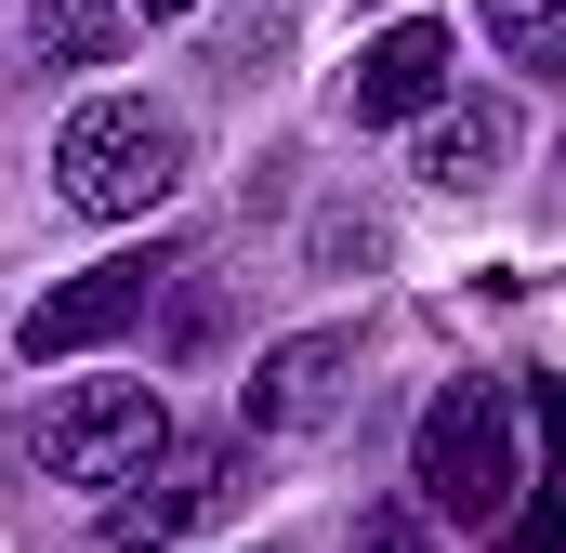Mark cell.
Wrapping results in <instances>:
<instances>
[{"instance_id": "obj_7", "label": "cell", "mask_w": 566, "mask_h": 553, "mask_svg": "<svg viewBox=\"0 0 566 553\" xmlns=\"http://www.w3.org/2000/svg\"><path fill=\"white\" fill-rule=\"evenodd\" d=\"M343 369H356V330H290V343H264V356H251L238 421H251V435H303V421H329Z\"/></svg>"}, {"instance_id": "obj_4", "label": "cell", "mask_w": 566, "mask_h": 553, "mask_svg": "<svg viewBox=\"0 0 566 553\" xmlns=\"http://www.w3.org/2000/svg\"><path fill=\"white\" fill-rule=\"evenodd\" d=\"M171 276H185L171 251H106V264H80L66 290H40V303L13 316V343H27V356H93V343H119V330H133Z\"/></svg>"}, {"instance_id": "obj_12", "label": "cell", "mask_w": 566, "mask_h": 553, "mask_svg": "<svg viewBox=\"0 0 566 553\" xmlns=\"http://www.w3.org/2000/svg\"><path fill=\"white\" fill-rule=\"evenodd\" d=\"M133 13H145V27H171V13H198V0H133Z\"/></svg>"}, {"instance_id": "obj_11", "label": "cell", "mask_w": 566, "mask_h": 553, "mask_svg": "<svg viewBox=\"0 0 566 553\" xmlns=\"http://www.w3.org/2000/svg\"><path fill=\"white\" fill-rule=\"evenodd\" d=\"M356 553H422V528H409V514H369V528H356Z\"/></svg>"}, {"instance_id": "obj_10", "label": "cell", "mask_w": 566, "mask_h": 553, "mask_svg": "<svg viewBox=\"0 0 566 553\" xmlns=\"http://www.w3.org/2000/svg\"><path fill=\"white\" fill-rule=\"evenodd\" d=\"M474 13H488V40H501L514 66H554L566 53V0H474Z\"/></svg>"}, {"instance_id": "obj_9", "label": "cell", "mask_w": 566, "mask_h": 553, "mask_svg": "<svg viewBox=\"0 0 566 553\" xmlns=\"http://www.w3.org/2000/svg\"><path fill=\"white\" fill-rule=\"evenodd\" d=\"M40 66H106L119 53V0H40Z\"/></svg>"}, {"instance_id": "obj_2", "label": "cell", "mask_w": 566, "mask_h": 553, "mask_svg": "<svg viewBox=\"0 0 566 553\" xmlns=\"http://www.w3.org/2000/svg\"><path fill=\"white\" fill-rule=\"evenodd\" d=\"M514 383H448L409 435V501L448 514V528H501L514 514V488H527V461H514Z\"/></svg>"}, {"instance_id": "obj_5", "label": "cell", "mask_w": 566, "mask_h": 553, "mask_svg": "<svg viewBox=\"0 0 566 553\" xmlns=\"http://www.w3.org/2000/svg\"><path fill=\"white\" fill-rule=\"evenodd\" d=\"M238 448H158L133 474V501H106V553H158V541H185V528H211L224 501H238Z\"/></svg>"}, {"instance_id": "obj_6", "label": "cell", "mask_w": 566, "mask_h": 553, "mask_svg": "<svg viewBox=\"0 0 566 553\" xmlns=\"http://www.w3.org/2000/svg\"><path fill=\"white\" fill-rule=\"evenodd\" d=\"M448 80H461L448 27H434V13H409V27H382V40L356 53V80H343V119H356V133H382V119H434V106H448Z\"/></svg>"}, {"instance_id": "obj_8", "label": "cell", "mask_w": 566, "mask_h": 553, "mask_svg": "<svg viewBox=\"0 0 566 553\" xmlns=\"http://www.w3.org/2000/svg\"><path fill=\"white\" fill-rule=\"evenodd\" d=\"M501 158H514V106H501V93H461V106L422 119V185H448V198L501 185Z\"/></svg>"}, {"instance_id": "obj_1", "label": "cell", "mask_w": 566, "mask_h": 553, "mask_svg": "<svg viewBox=\"0 0 566 553\" xmlns=\"http://www.w3.org/2000/svg\"><path fill=\"white\" fill-rule=\"evenodd\" d=\"M171 185H185V119L145 106V93H93V106L53 133V198L93 211V225H145Z\"/></svg>"}, {"instance_id": "obj_3", "label": "cell", "mask_w": 566, "mask_h": 553, "mask_svg": "<svg viewBox=\"0 0 566 553\" xmlns=\"http://www.w3.org/2000/svg\"><path fill=\"white\" fill-rule=\"evenodd\" d=\"M27 448H40L53 488H133L145 461L171 448V396L158 383H66L53 409L27 421Z\"/></svg>"}]
</instances>
